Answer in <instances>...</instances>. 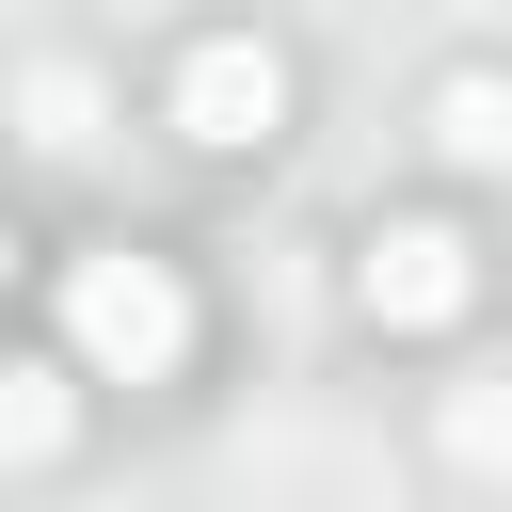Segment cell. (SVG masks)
Here are the masks:
<instances>
[{
  "label": "cell",
  "instance_id": "obj_1",
  "mask_svg": "<svg viewBox=\"0 0 512 512\" xmlns=\"http://www.w3.org/2000/svg\"><path fill=\"white\" fill-rule=\"evenodd\" d=\"M64 352H80V384H176V352H192V288H176L160 256L96 240V256H64Z\"/></svg>",
  "mask_w": 512,
  "mask_h": 512
},
{
  "label": "cell",
  "instance_id": "obj_2",
  "mask_svg": "<svg viewBox=\"0 0 512 512\" xmlns=\"http://www.w3.org/2000/svg\"><path fill=\"white\" fill-rule=\"evenodd\" d=\"M352 288H368V320H400V336H432V320H464V288H480V256H464V224H368V256H352Z\"/></svg>",
  "mask_w": 512,
  "mask_h": 512
},
{
  "label": "cell",
  "instance_id": "obj_3",
  "mask_svg": "<svg viewBox=\"0 0 512 512\" xmlns=\"http://www.w3.org/2000/svg\"><path fill=\"white\" fill-rule=\"evenodd\" d=\"M176 128L224 144V160L272 144V128H288V64H272V48H192V64H176Z\"/></svg>",
  "mask_w": 512,
  "mask_h": 512
},
{
  "label": "cell",
  "instance_id": "obj_4",
  "mask_svg": "<svg viewBox=\"0 0 512 512\" xmlns=\"http://www.w3.org/2000/svg\"><path fill=\"white\" fill-rule=\"evenodd\" d=\"M80 432V352L64 368H0V464H48Z\"/></svg>",
  "mask_w": 512,
  "mask_h": 512
},
{
  "label": "cell",
  "instance_id": "obj_5",
  "mask_svg": "<svg viewBox=\"0 0 512 512\" xmlns=\"http://www.w3.org/2000/svg\"><path fill=\"white\" fill-rule=\"evenodd\" d=\"M448 144H464V160H512V96H496V80H448Z\"/></svg>",
  "mask_w": 512,
  "mask_h": 512
},
{
  "label": "cell",
  "instance_id": "obj_6",
  "mask_svg": "<svg viewBox=\"0 0 512 512\" xmlns=\"http://www.w3.org/2000/svg\"><path fill=\"white\" fill-rule=\"evenodd\" d=\"M0 272H16V240H0Z\"/></svg>",
  "mask_w": 512,
  "mask_h": 512
}]
</instances>
